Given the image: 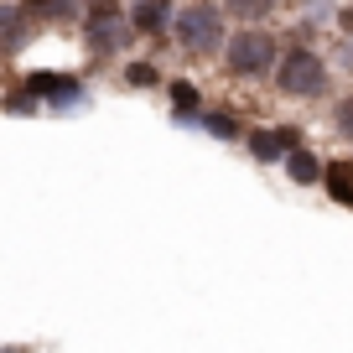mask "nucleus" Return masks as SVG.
Wrapping results in <instances>:
<instances>
[{
  "label": "nucleus",
  "instance_id": "f03ea898",
  "mask_svg": "<svg viewBox=\"0 0 353 353\" xmlns=\"http://www.w3.org/2000/svg\"><path fill=\"white\" fill-rule=\"evenodd\" d=\"M270 57H276V42H270L265 32H239L229 42V68L234 73H265Z\"/></svg>",
  "mask_w": 353,
  "mask_h": 353
},
{
  "label": "nucleus",
  "instance_id": "6e6552de",
  "mask_svg": "<svg viewBox=\"0 0 353 353\" xmlns=\"http://www.w3.org/2000/svg\"><path fill=\"white\" fill-rule=\"evenodd\" d=\"M229 6H234V11H244V16H254V11L265 6V0H229Z\"/></svg>",
  "mask_w": 353,
  "mask_h": 353
},
{
  "label": "nucleus",
  "instance_id": "0eeeda50",
  "mask_svg": "<svg viewBox=\"0 0 353 353\" xmlns=\"http://www.w3.org/2000/svg\"><path fill=\"white\" fill-rule=\"evenodd\" d=\"M338 130H343V135H353V99H343V110H338Z\"/></svg>",
  "mask_w": 353,
  "mask_h": 353
},
{
  "label": "nucleus",
  "instance_id": "f257e3e1",
  "mask_svg": "<svg viewBox=\"0 0 353 353\" xmlns=\"http://www.w3.org/2000/svg\"><path fill=\"white\" fill-rule=\"evenodd\" d=\"M322 83H327V68H322L317 52H291L281 63V88L286 94H322Z\"/></svg>",
  "mask_w": 353,
  "mask_h": 353
},
{
  "label": "nucleus",
  "instance_id": "423d86ee",
  "mask_svg": "<svg viewBox=\"0 0 353 353\" xmlns=\"http://www.w3.org/2000/svg\"><path fill=\"white\" fill-rule=\"evenodd\" d=\"M276 151H281L276 135H254V156H260V161H276Z\"/></svg>",
  "mask_w": 353,
  "mask_h": 353
},
{
  "label": "nucleus",
  "instance_id": "39448f33",
  "mask_svg": "<svg viewBox=\"0 0 353 353\" xmlns=\"http://www.w3.org/2000/svg\"><path fill=\"white\" fill-rule=\"evenodd\" d=\"M291 176H296V182H312V176H322V166L307 161V151H296L291 156Z\"/></svg>",
  "mask_w": 353,
  "mask_h": 353
},
{
  "label": "nucleus",
  "instance_id": "20e7f679",
  "mask_svg": "<svg viewBox=\"0 0 353 353\" xmlns=\"http://www.w3.org/2000/svg\"><path fill=\"white\" fill-rule=\"evenodd\" d=\"M322 176H327L332 198H338V203H348V208H353V161H332Z\"/></svg>",
  "mask_w": 353,
  "mask_h": 353
},
{
  "label": "nucleus",
  "instance_id": "7ed1b4c3",
  "mask_svg": "<svg viewBox=\"0 0 353 353\" xmlns=\"http://www.w3.org/2000/svg\"><path fill=\"white\" fill-rule=\"evenodd\" d=\"M176 42L188 47V52H213V47H219V16H213L208 6L182 11V21H176Z\"/></svg>",
  "mask_w": 353,
  "mask_h": 353
}]
</instances>
